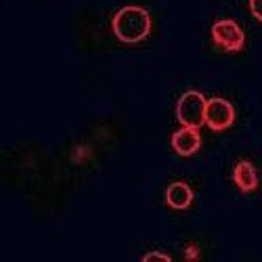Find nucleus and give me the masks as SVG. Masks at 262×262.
Instances as JSON below:
<instances>
[{
    "mask_svg": "<svg viewBox=\"0 0 262 262\" xmlns=\"http://www.w3.org/2000/svg\"><path fill=\"white\" fill-rule=\"evenodd\" d=\"M112 28L118 40L126 42V45H137V42L147 38L151 32V15L143 7L128 5V7H122L114 15Z\"/></svg>",
    "mask_w": 262,
    "mask_h": 262,
    "instance_id": "1",
    "label": "nucleus"
},
{
    "mask_svg": "<svg viewBox=\"0 0 262 262\" xmlns=\"http://www.w3.org/2000/svg\"><path fill=\"white\" fill-rule=\"evenodd\" d=\"M206 97L200 91H187L177 103V118L183 126L200 128L206 124Z\"/></svg>",
    "mask_w": 262,
    "mask_h": 262,
    "instance_id": "2",
    "label": "nucleus"
},
{
    "mask_svg": "<svg viewBox=\"0 0 262 262\" xmlns=\"http://www.w3.org/2000/svg\"><path fill=\"white\" fill-rule=\"evenodd\" d=\"M212 38L218 47H223L225 51H242L244 47V30L235 24L233 19H221L212 26Z\"/></svg>",
    "mask_w": 262,
    "mask_h": 262,
    "instance_id": "3",
    "label": "nucleus"
},
{
    "mask_svg": "<svg viewBox=\"0 0 262 262\" xmlns=\"http://www.w3.org/2000/svg\"><path fill=\"white\" fill-rule=\"evenodd\" d=\"M235 122V107L221 97H212L206 103V124L212 130H227Z\"/></svg>",
    "mask_w": 262,
    "mask_h": 262,
    "instance_id": "4",
    "label": "nucleus"
},
{
    "mask_svg": "<svg viewBox=\"0 0 262 262\" xmlns=\"http://www.w3.org/2000/svg\"><path fill=\"white\" fill-rule=\"evenodd\" d=\"M202 145V137L198 133V128H191V126H183L181 130L172 135V147L179 156H191L200 149Z\"/></svg>",
    "mask_w": 262,
    "mask_h": 262,
    "instance_id": "5",
    "label": "nucleus"
},
{
    "mask_svg": "<svg viewBox=\"0 0 262 262\" xmlns=\"http://www.w3.org/2000/svg\"><path fill=\"white\" fill-rule=\"evenodd\" d=\"M166 202L174 210H185L193 202V191H191V187L187 183L177 181V183H172L166 189Z\"/></svg>",
    "mask_w": 262,
    "mask_h": 262,
    "instance_id": "6",
    "label": "nucleus"
},
{
    "mask_svg": "<svg viewBox=\"0 0 262 262\" xmlns=\"http://www.w3.org/2000/svg\"><path fill=\"white\" fill-rule=\"evenodd\" d=\"M233 179H235V185L242 189L244 193H250L258 187V174H256V168L252 166V162L248 160H242L237 166H235V172H233Z\"/></svg>",
    "mask_w": 262,
    "mask_h": 262,
    "instance_id": "7",
    "label": "nucleus"
},
{
    "mask_svg": "<svg viewBox=\"0 0 262 262\" xmlns=\"http://www.w3.org/2000/svg\"><path fill=\"white\" fill-rule=\"evenodd\" d=\"M250 11L258 21H262V0H250Z\"/></svg>",
    "mask_w": 262,
    "mask_h": 262,
    "instance_id": "8",
    "label": "nucleus"
},
{
    "mask_svg": "<svg viewBox=\"0 0 262 262\" xmlns=\"http://www.w3.org/2000/svg\"><path fill=\"white\" fill-rule=\"evenodd\" d=\"M143 260H164V262H170V256L162 254V252H149V254L143 256Z\"/></svg>",
    "mask_w": 262,
    "mask_h": 262,
    "instance_id": "9",
    "label": "nucleus"
},
{
    "mask_svg": "<svg viewBox=\"0 0 262 262\" xmlns=\"http://www.w3.org/2000/svg\"><path fill=\"white\" fill-rule=\"evenodd\" d=\"M195 256H198V248L191 246V248L187 250V258H195Z\"/></svg>",
    "mask_w": 262,
    "mask_h": 262,
    "instance_id": "10",
    "label": "nucleus"
}]
</instances>
